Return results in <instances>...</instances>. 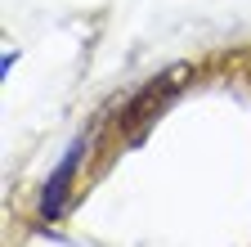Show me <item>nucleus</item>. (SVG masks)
Returning a JSON list of instances; mask_svg holds the SVG:
<instances>
[{
    "instance_id": "obj_1",
    "label": "nucleus",
    "mask_w": 251,
    "mask_h": 247,
    "mask_svg": "<svg viewBox=\"0 0 251 247\" xmlns=\"http://www.w3.org/2000/svg\"><path fill=\"white\" fill-rule=\"evenodd\" d=\"M193 77V68H171V72H162L152 85H144L139 90V99L130 104V112H126V131H130V139H139L144 135V126L162 112L166 104H175V95L184 90V81Z\"/></svg>"
},
{
    "instance_id": "obj_2",
    "label": "nucleus",
    "mask_w": 251,
    "mask_h": 247,
    "mask_svg": "<svg viewBox=\"0 0 251 247\" xmlns=\"http://www.w3.org/2000/svg\"><path fill=\"white\" fill-rule=\"evenodd\" d=\"M76 162H81V148H72L68 158L58 162V171H54V180L45 184V193H41V211L45 216H58V207H63V198H68V184H72V171H76Z\"/></svg>"
}]
</instances>
